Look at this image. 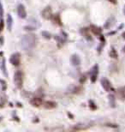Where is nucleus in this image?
I'll list each match as a JSON object with an SVG mask.
<instances>
[{
	"label": "nucleus",
	"mask_w": 125,
	"mask_h": 132,
	"mask_svg": "<svg viewBox=\"0 0 125 132\" xmlns=\"http://www.w3.org/2000/svg\"><path fill=\"white\" fill-rule=\"evenodd\" d=\"M122 36H123V38H124V39H125V33H122Z\"/></svg>",
	"instance_id": "6ab92c4d"
},
{
	"label": "nucleus",
	"mask_w": 125,
	"mask_h": 132,
	"mask_svg": "<svg viewBox=\"0 0 125 132\" xmlns=\"http://www.w3.org/2000/svg\"><path fill=\"white\" fill-rule=\"evenodd\" d=\"M42 103H43V100L38 97L33 98V99L31 100V105L33 106H40V105H42Z\"/></svg>",
	"instance_id": "6e6552de"
},
{
	"label": "nucleus",
	"mask_w": 125,
	"mask_h": 132,
	"mask_svg": "<svg viewBox=\"0 0 125 132\" xmlns=\"http://www.w3.org/2000/svg\"><path fill=\"white\" fill-rule=\"evenodd\" d=\"M123 12H124V14H125V8H124V10H123Z\"/></svg>",
	"instance_id": "aec40b11"
},
{
	"label": "nucleus",
	"mask_w": 125,
	"mask_h": 132,
	"mask_svg": "<svg viewBox=\"0 0 125 132\" xmlns=\"http://www.w3.org/2000/svg\"><path fill=\"white\" fill-rule=\"evenodd\" d=\"M4 29V20L3 18H0V32H2Z\"/></svg>",
	"instance_id": "dca6fc26"
},
{
	"label": "nucleus",
	"mask_w": 125,
	"mask_h": 132,
	"mask_svg": "<svg viewBox=\"0 0 125 132\" xmlns=\"http://www.w3.org/2000/svg\"><path fill=\"white\" fill-rule=\"evenodd\" d=\"M123 51H125V46H124V47H123Z\"/></svg>",
	"instance_id": "412c9836"
},
{
	"label": "nucleus",
	"mask_w": 125,
	"mask_h": 132,
	"mask_svg": "<svg viewBox=\"0 0 125 132\" xmlns=\"http://www.w3.org/2000/svg\"><path fill=\"white\" fill-rule=\"evenodd\" d=\"M36 42H37V38L35 37V35L33 34H28L22 39V47L24 50L28 51L30 50L33 47H34Z\"/></svg>",
	"instance_id": "f257e3e1"
},
{
	"label": "nucleus",
	"mask_w": 125,
	"mask_h": 132,
	"mask_svg": "<svg viewBox=\"0 0 125 132\" xmlns=\"http://www.w3.org/2000/svg\"><path fill=\"white\" fill-rule=\"evenodd\" d=\"M41 34L45 35V38H50V37H51V34H50L49 33H47V32H42V33H41Z\"/></svg>",
	"instance_id": "f3484780"
},
{
	"label": "nucleus",
	"mask_w": 125,
	"mask_h": 132,
	"mask_svg": "<svg viewBox=\"0 0 125 132\" xmlns=\"http://www.w3.org/2000/svg\"><path fill=\"white\" fill-rule=\"evenodd\" d=\"M17 14L20 18H26L27 17V10L23 4H20L17 7Z\"/></svg>",
	"instance_id": "7ed1b4c3"
},
{
	"label": "nucleus",
	"mask_w": 125,
	"mask_h": 132,
	"mask_svg": "<svg viewBox=\"0 0 125 132\" xmlns=\"http://www.w3.org/2000/svg\"><path fill=\"white\" fill-rule=\"evenodd\" d=\"M6 22H7V28H8V29L10 31L11 28H12V24H13V19H12V17H11V15H10V14L8 15Z\"/></svg>",
	"instance_id": "9d476101"
},
{
	"label": "nucleus",
	"mask_w": 125,
	"mask_h": 132,
	"mask_svg": "<svg viewBox=\"0 0 125 132\" xmlns=\"http://www.w3.org/2000/svg\"><path fill=\"white\" fill-rule=\"evenodd\" d=\"M71 63L74 65H79L81 64V59L78 55H73L71 58Z\"/></svg>",
	"instance_id": "1a4fd4ad"
},
{
	"label": "nucleus",
	"mask_w": 125,
	"mask_h": 132,
	"mask_svg": "<svg viewBox=\"0 0 125 132\" xmlns=\"http://www.w3.org/2000/svg\"><path fill=\"white\" fill-rule=\"evenodd\" d=\"M101 84H102V87H103L105 91H107V92L111 91V82H109L108 79H106V78H103V79L101 80Z\"/></svg>",
	"instance_id": "39448f33"
},
{
	"label": "nucleus",
	"mask_w": 125,
	"mask_h": 132,
	"mask_svg": "<svg viewBox=\"0 0 125 132\" xmlns=\"http://www.w3.org/2000/svg\"><path fill=\"white\" fill-rule=\"evenodd\" d=\"M53 19H54V22H56L58 24H59V25H61V20H60V18H59L58 15H54V16H53ZM56 22H55V23H56Z\"/></svg>",
	"instance_id": "4468645a"
},
{
	"label": "nucleus",
	"mask_w": 125,
	"mask_h": 132,
	"mask_svg": "<svg viewBox=\"0 0 125 132\" xmlns=\"http://www.w3.org/2000/svg\"><path fill=\"white\" fill-rule=\"evenodd\" d=\"M110 54H111V56L112 58H117V54L116 53V51L114 50V49H112V50L111 51Z\"/></svg>",
	"instance_id": "2eb2a0df"
},
{
	"label": "nucleus",
	"mask_w": 125,
	"mask_h": 132,
	"mask_svg": "<svg viewBox=\"0 0 125 132\" xmlns=\"http://www.w3.org/2000/svg\"><path fill=\"white\" fill-rule=\"evenodd\" d=\"M42 15H43V17H45V19L51 18V15H52L51 8H50V7H47V8L44 9V10L42 11Z\"/></svg>",
	"instance_id": "423d86ee"
},
{
	"label": "nucleus",
	"mask_w": 125,
	"mask_h": 132,
	"mask_svg": "<svg viewBox=\"0 0 125 132\" xmlns=\"http://www.w3.org/2000/svg\"><path fill=\"white\" fill-rule=\"evenodd\" d=\"M97 76H98V65H95L92 70V72H91V81L93 82H94L97 80Z\"/></svg>",
	"instance_id": "0eeeda50"
},
{
	"label": "nucleus",
	"mask_w": 125,
	"mask_h": 132,
	"mask_svg": "<svg viewBox=\"0 0 125 132\" xmlns=\"http://www.w3.org/2000/svg\"><path fill=\"white\" fill-rule=\"evenodd\" d=\"M56 106V103L52 102V101H46L45 102V107L47 109H51V108H54Z\"/></svg>",
	"instance_id": "f8f14e48"
},
{
	"label": "nucleus",
	"mask_w": 125,
	"mask_h": 132,
	"mask_svg": "<svg viewBox=\"0 0 125 132\" xmlns=\"http://www.w3.org/2000/svg\"><path fill=\"white\" fill-rule=\"evenodd\" d=\"M0 82H1L2 85H3L4 89H5V88H6V83H5V82H4V81H3V80H2V81H0Z\"/></svg>",
	"instance_id": "a211bd4d"
},
{
	"label": "nucleus",
	"mask_w": 125,
	"mask_h": 132,
	"mask_svg": "<svg viewBox=\"0 0 125 132\" xmlns=\"http://www.w3.org/2000/svg\"><path fill=\"white\" fill-rule=\"evenodd\" d=\"M10 62L12 65L17 66L19 65L20 64V55L18 53H14L10 56Z\"/></svg>",
	"instance_id": "20e7f679"
},
{
	"label": "nucleus",
	"mask_w": 125,
	"mask_h": 132,
	"mask_svg": "<svg viewBox=\"0 0 125 132\" xmlns=\"http://www.w3.org/2000/svg\"><path fill=\"white\" fill-rule=\"evenodd\" d=\"M90 30L92 31V32L94 33V34H97V35L100 34V33H101L100 28H98V27H96V26H94V25H92L90 27Z\"/></svg>",
	"instance_id": "9b49d317"
},
{
	"label": "nucleus",
	"mask_w": 125,
	"mask_h": 132,
	"mask_svg": "<svg viewBox=\"0 0 125 132\" xmlns=\"http://www.w3.org/2000/svg\"><path fill=\"white\" fill-rule=\"evenodd\" d=\"M118 93H119V95H121L122 98H125V87H122L118 90Z\"/></svg>",
	"instance_id": "ddd939ff"
},
{
	"label": "nucleus",
	"mask_w": 125,
	"mask_h": 132,
	"mask_svg": "<svg viewBox=\"0 0 125 132\" xmlns=\"http://www.w3.org/2000/svg\"><path fill=\"white\" fill-rule=\"evenodd\" d=\"M14 82L18 88H21L23 82V75L22 72L20 70H17L14 75Z\"/></svg>",
	"instance_id": "f03ea898"
}]
</instances>
